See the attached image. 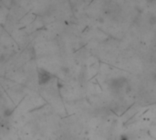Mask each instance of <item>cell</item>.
<instances>
[{
  "label": "cell",
  "mask_w": 156,
  "mask_h": 140,
  "mask_svg": "<svg viewBox=\"0 0 156 140\" xmlns=\"http://www.w3.org/2000/svg\"><path fill=\"white\" fill-rule=\"evenodd\" d=\"M38 80L40 84H45L51 80V74L47 71L41 70L38 73Z\"/></svg>",
  "instance_id": "cell-1"
},
{
  "label": "cell",
  "mask_w": 156,
  "mask_h": 140,
  "mask_svg": "<svg viewBox=\"0 0 156 140\" xmlns=\"http://www.w3.org/2000/svg\"><path fill=\"white\" fill-rule=\"evenodd\" d=\"M148 22L151 26H154L156 25V15L152 14L150 17H149V19H148Z\"/></svg>",
  "instance_id": "cell-2"
},
{
  "label": "cell",
  "mask_w": 156,
  "mask_h": 140,
  "mask_svg": "<svg viewBox=\"0 0 156 140\" xmlns=\"http://www.w3.org/2000/svg\"><path fill=\"white\" fill-rule=\"evenodd\" d=\"M120 140H128V138H127V137H125V136H122V137L120 138Z\"/></svg>",
  "instance_id": "cell-3"
},
{
  "label": "cell",
  "mask_w": 156,
  "mask_h": 140,
  "mask_svg": "<svg viewBox=\"0 0 156 140\" xmlns=\"http://www.w3.org/2000/svg\"><path fill=\"white\" fill-rule=\"evenodd\" d=\"M153 1H156V0H153Z\"/></svg>",
  "instance_id": "cell-4"
}]
</instances>
